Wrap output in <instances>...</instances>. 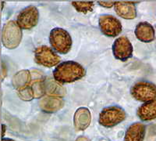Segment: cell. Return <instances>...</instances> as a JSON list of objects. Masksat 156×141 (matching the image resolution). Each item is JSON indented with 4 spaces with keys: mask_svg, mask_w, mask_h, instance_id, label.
I'll list each match as a JSON object with an SVG mask.
<instances>
[{
    "mask_svg": "<svg viewBox=\"0 0 156 141\" xmlns=\"http://www.w3.org/2000/svg\"><path fill=\"white\" fill-rule=\"evenodd\" d=\"M85 75L84 68L79 63L73 61L58 64L53 72L54 79L59 84L76 82L85 76Z\"/></svg>",
    "mask_w": 156,
    "mask_h": 141,
    "instance_id": "obj_1",
    "label": "cell"
},
{
    "mask_svg": "<svg viewBox=\"0 0 156 141\" xmlns=\"http://www.w3.org/2000/svg\"><path fill=\"white\" fill-rule=\"evenodd\" d=\"M23 33L16 21L9 20L2 28V43L5 48L14 50L21 42Z\"/></svg>",
    "mask_w": 156,
    "mask_h": 141,
    "instance_id": "obj_2",
    "label": "cell"
},
{
    "mask_svg": "<svg viewBox=\"0 0 156 141\" xmlns=\"http://www.w3.org/2000/svg\"><path fill=\"white\" fill-rule=\"evenodd\" d=\"M49 42L52 49L61 54L69 53L73 43L70 35L61 28H55L50 32Z\"/></svg>",
    "mask_w": 156,
    "mask_h": 141,
    "instance_id": "obj_3",
    "label": "cell"
},
{
    "mask_svg": "<svg viewBox=\"0 0 156 141\" xmlns=\"http://www.w3.org/2000/svg\"><path fill=\"white\" fill-rule=\"evenodd\" d=\"M126 119V112L119 106H111L103 109L99 114L98 122L101 126L111 128Z\"/></svg>",
    "mask_w": 156,
    "mask_h": 141,
    "instance_id": "obj_4",
    "label": "cell"
},
{
    "mask_svg": "<svg viewBox=\"0 0 156 141\" xmlns=\"http://www.w3.org/2000/svg\"><path fill=\"white\" fill-rule=\"evenodd\" d=\"M130 93L135 100L147 103L156 100V85L147 81H140L132 86Z\"/></svg>",
    "mask_w": 156,
    "mask_h": 141,
    "instance_id": "obj_5",
    "label": "cell"
},
{
    "mask_svg": "<svg viewBox=\"0 0 156 141\" xmlns=\"http://www.w3.org/2000/svg\"><path fill=\"white\" fill-rule=\"evenodd\" d=\"M34 60L37 65L45 68H52L60 63L61 58L50 47L41 46L34 50Z\"/></svg>",
    "mask_w": 156,
    "mask_h": 141,
    "instance_id": "obj_6",
    "label": "cell"
},
{
    "mask_svg": "<svg viewBox=\"0 0 156 141\" xmlns=\"http://www.w3.org/2000/svg\"><path fill=\"white\" fill-rule=\"evenodd\" d=\"M98 25L101 33L107 37H116L122 30L120 20L112 15H101L98 19Z\"/></svg>",
    "mask_w": 156,
    "mask_h": 141,
    "instance_id": "obj_7",
    "label": "cell"
},
{
    "mask_svg": "<svg viewBox=\"0 0 156 141\" xmlns=\"http://www.w3.org/2000/svg\"><path fill=\"white\" fill-rule=\"evenodd\" d=\"M39 12L34 6H29L22 9L17 16L16 23L23 30H30L38 23Z\"/></svg>",
    "mask_w": 156,
    "mask_h": 141,
    "instance_id": "obj_8",
    "label": "cell"
},
{
    "mask_svg": "<svg viewBox=\"0 0 156 141\" xmlns=\"http://www.w3.org/2000/svg\"><path fill=\"white\" fill-rule=\"evenodd\" d=\"M133 46L126 36L117 38L112 45V53L115 59L126 61L133 55Z\"/></svg>",
    "mask_w": 156,
    "mask_h": 141,
    "instance_id": "obj_9",
    "label": "cell"
},
{
    "mask_svg": "<svg viewBox=\"0 0 156 141\" xmlns=\"http://www.w3.org/2000/svg\"><path fill=\"white\" fill-rule=\"evenodd\" d=\"M136 39L144 43H149L155 39V32L151 24L148 22H140L134 31Z\"/></svg>",
    "mask_w": 156,
    "mask_h": 141,
    "instance_id": "obj_10",
    "label": "cell"
},
{
    "mask_svg": "<svg viewBox=\"0 0 156 141\" xmlns=\"http://www.w3.org/2000/svg\"><path fill=\"white\" fill-rule=\"evenodd\" d=\"M115 11L118 16L126 19L133 20L136 17V9L135 3L133 2L117 1L114 4Z\"/></svg>",
    "mask_w": 156,
    "mask_h": 141,
    "instance_id": "obj_11",
    "label": "cell"
},
{
    "mask_svg": "<svg viewBox=\"0 0 156 141\" xmlns=\"http://www.w3.org/2000/svg\"><path fill=\"white\" fill-rule=\"evenodd\" d=\"M91 114L87 107H80L76 111L73 117V124L76 130L83 131L90 125Z\"/></svg>",
    "mask_w": 156,
    "mask_h": 141,
    "instance_id": "obj_12",
    "label": "cell"
},
{
    "mask_svg": "<svg viewBox=\"0 0 156 141\" xmlns=\"http://www.w3.org/2000/svg\"><path fill=\"white\" fill-rule=\"evenodd\" d=\"M146 126L141 122H135L128 127L125 133L124 141H144Z\"/></svg>",
    "mask_w": 156,
    "mask_h": 141,
    "instance_id": "obj_13",
    "label": "cell"
},
{
    "mask_svg": "<svg viewBox=\"0 0 156 141\" xmlns=\"http://www.w3.org/2000/svg\"><path fill=\"white\" fill-rule=\"evenodd\" d=\"M63 100L60 97H46L41 99L39 102L40 107L44 112L53 113L56 112L63 106Z\"/></svg>",
    "mask_w": 156,
    "mask_h": 141,
    "instance_id": "obj_14",
    "label": "cell"
},
{
    "mask_svg": "<svg viewBox=\"0 0 156 141\" xmlns=\"http://www.w3.org/2000/svg\"><path fill=\"white\" fill-rule=\"evenodd\" d=\"M137 116L141 121H148L156 118V100L144 103L136 111Z\"/></svg>",
    "mask_w": 156,
    "mask_h": 141,
    "instance_id": "obj_15",
    "label": "cell"
},
{
    "mask_svg": "<svg viewBox=\"0 0 156 141\" xmlns=\"http://www.w3.org/2000/svg\"><path fill=\"white\" fill-rule=\"evenodd\" d=\"M31 75L27 70H22L16 74L12 78V86L17 90L30 86Z\"/></svg>",
    "mask_w": 156,
    "mask_h": 141,
    "instance_id": "obj_16",
    "label": "cell"
},
{
    "mask_svg": "<svg viewBox=\"0 0 156 141\" xmlns=\"http://www.w3.org/2000/svg\"><path fill=\"white\" fill-rule=\"evenodd\" d=\"M72 6L76 9L77 12L87 13L88 12H91L94 7V2L90 1H86V2H78V1H73L72 2Z\"/></svg>",
    "mask_w": 156,
    "mask_h": 141,
    "instance_id": "obj_17",
    "label": "cell"
},
{
    "mask_svg": "<svg viewBox=\"0 0 156 141\" xmlns=\"http://www.w3.org/2000/svg\"><path fill=\"white\" fill-rule=\"evenodd\" d=\"M18 96L22 100H25V101H30L34 99L33 90L30 86L18 90Z\"/></svg>",
    "mask_w": 156,
    "mask_h": 141,
    "instance_id": "obj_18",
    "label": "cell"
},
{
    "mask_svg": "<svg viewBox=\"0 0 156 141\" xmlns=\"http://www.w3.org/2000/svg\"><path fill=\"white\" fill-rule=\"evenodd\" d=\"M44 92L46 93L48 92L50 94L53 95H58L61 94L62 93H64V90L61 86H58L56 83H53V82H50L49 84H45L44 83Z\"/></svg>",
    "mask_w": 156,
    "mask_h": 141,
    "instance_id": "obj_19",
    "label": "cell"
},
{
    "mask_svg": "<svg viewBox=\"0 0 156 141\" xmlns=\"http://www.w3.org/2000/svg\"><path fill=\"white\" fill-rule=\"evenodd\" d=\"M33 93H34V98H41L43 95L45 93L44 92V82H36L34 85L31 86Z\"/></svg>",
    "mask_w": 156,
    "mask_h": 141,
    "instance_id": "obj_20",
    "label": "cell"
},
{
    "mask_svg": "<svg viewBox=\"0 0 156 141\" xmlns=\"http://www.w3.org/2000/svg\"><path fill=\"white\" fill-rule=\"evenodd\" d=\"M98 3L101 6L105 8H111L114 6L115 2L114 1H98Z\"/></svg>",
    "mask_w": 156,
    "mask_h": 141,
    "instance_id": "obj_21",
    "label": "cell"
},
{
    "mask_svg": "<svg viewBox=\"0 0 156 141\" xmlns=\"http://www.w3.org/2000/svg\"><path fill=\"white\" fill-rule=\"evenodd\" d=\"M76 141H90L88 138L85 137V136H80V137H78L77 139H76Z\"/></svg>",
    "mask_w": 156,
    "mask_h": 141,
    "instance_id": "obj_22",
    "label": "cell"
},
{
    "mask_svg": "<svg viewBox=\"0 0 156 141\" xmlns=\"http://www.w3.org/2000/svg\"><path fill=\"white\" fill-rule=\"evenodd\" d=\"M1 141H15L14 139H10V138H2Z\"/></svg>",
    "mask_w": 156,
    "mask_h": 141,
    "instance_id": "obj_23",
    "label": "cell"
}]
</instances>
